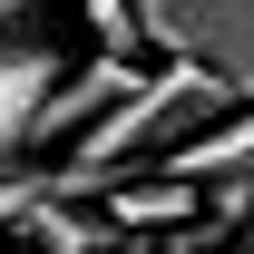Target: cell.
Instances as JSON below:
<instances>
[{"label": "cell", "instance_id": "cell-1", "mask_svg": "<svg viewBox=\"0 0 254 254\" xmlns=\"http://www.w3.org/2000/svg\"><path fill=\"white\" fill-rule=\"evenodd\" d=\"M127 10L157 59L205 68V78H225L235 108H254V0H127Z\"/></svg>", "mask_w": 254, "mask_h": 254}, {"label": "cell", "instance_id": "cell-2", "mask_svg": "<svg viewBox=\"0 0 254 254\" xmlns=\"http://www.w3.org/2000/svg\"><path fill=\"white\" fill-rule=\"evenodd\" d=\"M39 10L49 0H0V166L30 157V118H39V98L59 88V39L30 30Z\"/></svg>", "mask_w": 254, "mask_h": 254}, {"label": "cell", "instance_id": "cell-3", "mask_svg": "<svg viewBox=\"0 0 254 254\" xmlns=\"http://www.w3.org/2000/svg\"><path fill=\"white\" fill-rule=\"evenodd\" d=\"M127 78H137V59H108V49H98V59L78 68V78L59 68V88L39 98V118H30V157H49V147H68V137H78V127H88L98 108H108V98H127Z\"/></svg>", "mask_w": 254, "mask_h": 254}, {"label": "cell", "instance_id": "cell-4", "mask_svg": "<svg viewBox=\"0 0 254 254\" xmlns=\"http://www.w3.org/2000/svg\"><path fill=\"white\" fill-rule=\"evenodd\" d=\"M157 166L176 176V186H215V176H245V166H254V108H225L215 127L176 137V147H166Z\"/></svg>", "mask_w": 254, "mask_h": 254}, {"label": "cell", "instance_id": "cell-5", "mask_svg": "<svg viewBox=\"0 0 254 254\" xmlns=\"http://www.w3.org/2000/svg\"><path fill=\"white\" fill-rule=\"evenodd\" d=\"M20 235H30V254H118L127 245L98 195H39L30 215H20Z\"/></svg>", "mask_w": 254, "mask_h": 254}, {"label": "cell", "instance_id": "cell-6", "mask_svg": "<svg viewBox=\"0 0 254 254\" xmlns=\"http://www.w3.org/2000/svg\"><path fill=\"white\" fill-rule=\"evenodd\" d=\"M39 195H49V157H10V166H0V235L30 215Z\"/></svg>", "mask_w": 254, "mask_h": 254}, {"label": "cell", "instance_id": "cell-7", "mask_svg": "<svg viewBox=\"0 0 254 254\" xmlns=\"http://www.w3.org/2000/svg\"><path fill=\"white\" fill-rule=\"evenodd\" d=\"M88 20H98V49H108V59H137V49H147V39H137V10H127V0H88Z\"/></svg>", "mask_w": 254, "mask_h": 254}, {"label": "cell", "instance_id": "cell-8", "mask_svg": "<svg viewBox=\"0 0 254 254\" xmlns=\"http://www.w3.org/2000/svg\"><path fill=\"white\" fill-rule=\"evenodd\" d=\"M225 254H254V205H245L235 225H225Z\"/></svg>", "mask_w": 254, "mask_h": 254}]
</instances>
